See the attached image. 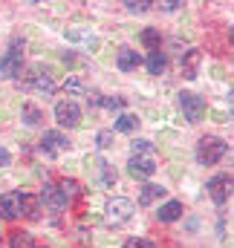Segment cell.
Segmentation results:
<instances>
[{"mask_svg":"<svg viewBox=\"0 0 234 248\" xmlns=\"http://www.w3.org/2000/svg\"><path fill=\"white\" fill-rule=\"evenodd\" d=\"M156 168H159V153H156V147H153L148 139H136V141L130 144V165H127L130 176L148 179V176L156 173Z\"/></svg>","mask_w":234,"mask_h":248,"instance_id":"1","label":"cell"},{"mask_svg":"<svg viewBox=\"0 0 234 248\" xmlns=\"http://www.w3.org/2000/svg\"><path fill=\"white\" fill-rule=\"evenodd\" d=\"M229 153V141L217 139V136H202L197 144V159L200 165H217L223 156Z\"/></svg>","mask_w":234,"mask_h":248,"instance_id":"2","label":"cell"},{"mask_svg":"<svg viewBox=\"0 0 234 248\" xmlns=\"http://www.w3.org/2000/svg\"><path fill=\"white\" fill-rule=\"evenodd\" d=\"M133 202L127 199V196H113L110 202H107V208H104V219L110 222V225H121V222H127L130 217H133Z\"/></svg>","mask_w":234,"mask_h":248,"instance_id":"3","label":"cell"},{"mask_svg":"<svg viewBox=\"0 0 234 248\" xmlns=\"http://www.w3.org/2000/svg\"><path fill=\"white\" fill-rule=\"evenodd\" d=\"M179 110H182L185 122L197 124V122H202V116H205V101L197 93H179Z\"/></svg>","mask_w":234,"mask_h":248,"instance_id":"4","label":"cell"},{"mask_svg":"<svg viewBox=\"0 0 234 248\" xmlns=\"http://www.w3.org/2000/svg\"><path fill=\"white\" fill-rule=\"evenodd\" d=\"M20 46H23V41H20V44L15 41V44L9 46V52L0 58V81L15 78V75L23 69V49H20Z\"/></svg>","mask_w":234,"mask_h":248,"instance_id":"5","label":"cell"},{"mask_svg":"<svg viewBox=\"0 0 234 248\" xmlns=\"http://www.w3.org/2000/svg\"><path fill=\"white\" fill-rule=\"evenodd\" d=\"M0 217L9 219V222L23 217V193L20 190H9V193L0 196Z\"/></svg>","mask_w":234,"mask_h":248,"instance_id":"6","label":"cell"},{"mask_svg":"<svg viewBox=\"0 0 234 248\" xmlns=\"http://www.w3.org/2000/svg\"><path fill=\"white\" fill-rule=\"evenodd\" d=\"M55 122H58L61 127H78V122H81V107H78L72 98L58 101V104H55Z\"/></svg>","mask_w":234,"mask_h":248,"instance_id":"7","label":"cell"},{"mask_svg":"<svg viewBox=\"0 0 234 248\" xmlns=\"http://www.w3.org/2000/svg\"><path fill=\"white\" fill-rule=\"evenodd\" d=\"M208 196L217 202V205H226L229 196H232V173H220L214 179H208Z\"/></svg>","mask_w":234,"mask_h":248,"instance_id":"8","label":"cell"},{"mask_svg":"<svg viewBox=\"0 0 234 248\" xmlns=\"http://www.w3.org/2000/svg\"><path fill=\"white\" fill-rule=\"evenodd\" d=\"M29 84H32V90H35V93H41L44 98H50V95L55 93V81H52V75H50L47 69H41V66H35V69H32Z\"/></svg>","mask_w":234,"mask_h":248,"instance_id":"9","label":"cell"},{"mask_svg":"<svg viewBox=\"0 0 234 248\" xmlns=\"http://www.w3.org/2000/svg\"><path fill=\"white\" fill-rule=\"evenodd\" d=\"M41 150L44 153H61V150H69V139L64 136V133H58V130H47L44 133V139H41Z\"/></svg>","mask_w":234,"mask_h":248,"instance_id":"10","label":"cell"},{"mask_svg":"<svg viewBox=\"0 0 234 248\" xmlns=\"http://www.w3.org/2000/svg\"><path fill=\"white\" fill-rule=\"evenodd\" d=\"M38 199H41V205H47L50 211H64V208H67V199L61 196V190L55 185H44V190L38 193Z\"/></svg>","mask_w":234,"mask_h":248,"instance_id":"11","label":"cell"},{"mask_svg":"<svg viewBox=\"0 0 234 248\" xmlns=\"http://www.w3.org/2000/svg\"><path fill=\"white\" fill-rule=\"evenodd\" d=\"M139 63H142V55H139L136 49H130V46H121L116 52V66L121 72H133Z\"/></svg>","mask_w":234,"mask_h":248,"instance_id":"12","label":"cell"},{"mask_svg":"<svg viewBox=\"0 0 234 248\" xmlns=\"http://www.w3.org/2000/svg\"><path fill=\"white\" fill-rule=\"evenodd\" d=\"M182 202L179 199H168L165 205H159V211H156V217H159V222H176V219H182Z\"/></svg>","mask_w":234,"mask_h":248,"instance_id":"13","label":"cell"},{"mask_svg":"<svg viewBox=\"0 0 234 248\" xmlns=\"http://www.w3.org/2000/svg\"><path fill=\"white\" fill-rule=\"evenodd\" d=\"M200 61H202V52H200V49H188L185 58H182V75L194 81L197 72H200Z\"/></svg>","mask_w":234,"mask_h":248,"instance_id":"14","label":"cell"},{"mask_svg":"<svg viewBox=\"0 0 234 248\" xmlns=\"http://www.w3.org/2000/svg\"><path fill=\"white\" fill-rule=\"evenodd\" d=\"M165 66H168V58L162 55V49H156V52H150V55L145 58V69H148L150 75H162Z\"/></svg>","mask_w":234,"mask_h":248,"instance_id":"15","label":"cell"},{"mask_svg":"<svg viewBox=\"0 0 234 248\" xmlns=\"http://www.w3.org/2000/svg\"><path fill=\"white\" fill-rule=\"evenodd\" d=\"M159 196H165V187L162 185H145L139 190V205H153Z\"/></svg>","mask_w":234,"mask_h":248,"instance_id":"16","label":"cell"},{"mask_svg":"<svg viewBox=\"0 0 234 248\" xmlns=\"http://www.w3.org/2000/svg\"><path fill=\"white\" fill-rule=\"evenodd\" d=\"M9 248H35V240H32V234L29 231H12L9 234Z\"/></svg>","mask_w":234,"mask_h":248,"instance_id":"17","label":"cell"},{"mask_svg":"<svg viewBox=\"0 0 234 248\" xmlns=\"http://www.w3.org/2000/svg\"><path fill=\"white\" fill-rule=\"evenodd\" d=\"M23 217H29V219H41V199H38V196L23 193Z\"/></svg>","mask_w":234,"mask_h":248,"instance_id":"18","label":"cell"},{"mask_svg":"<svg viewBox=\"0 0 234 248\" xmlns=\"http://www.w3.org/2000/svg\"><path fill=\"white\" fill-rule=\"evenodd\" d=\"M139 127V116L136 113H121L116 119V133H133Z\"/></svg>","mask_w":234,"mask_h":248,"instance_id":"19","label":"cell"},{"mask_svg":"<svg viewBox=\"0 0 234 248\" xmlns=\"http://www.w3.org/2000/svg\"><path fill=\"white\" fill-rule=\"evenodd\" d=\"M20 119H23V124H29V127H35V124H41V119H44V113L35 107V104H23L20 107Z\"/></svg>","mask_w":234,"mask_h":248,"instance_id":"20","label":"cell"},{"mask_svg":"<svg viewBox=\"0 0 234 248\" xmlns=\"http://www.w3.org/2000/svg\"><path fill=\"white\" fill-rule=\"evenodd\" d=\"M61 190V196H64V199H67V202H69V199H75V196H78V193H81V185H78V182H75V179H61L58 185H55Z\"/></svg>","mask_w":234,"mask_h":248,"instance_id":"21","label":"cell"},{"mask_svg":"<svg viewBox=\"0 0 234 248\" xmlns=\"http://www.w3.org/2000/svg\"><path fill=\"white\" fill-rule=\"evenodd\" d=\"M139 41H142L150 52H156V49H159V44H162V38H159V32H156V29H142V32H139Z\"/></svg>","mask_w":234,"mask_h":248,"instance_id":"22","label":"cell"},{"mask_svg":"<svg viewBox=\"0 0 234 248\" xmlns=\"http://www.w3.org/2000/svg\"><path fill=\"white\" fill-rule=\"evenodd\" d=\"M99 170H101V185H104V187L116 185V168H113L110 162H104V159H101V162H99Z\"/></svg>","mask_w":234,"mask_h":248,"instance_id":"23","label":"cell"},{"mask_svg":"<svg viewBox=\"0 0 234 248\" xmlns=\"http://www.w3.org/2000/svg\"><path fill=\"white\" fill-rule=\"evenodd\" d=\"M64 35H67V41H84V44H90V46H99V41H96L93 35L81 32V29H67Z\"/></svg>","mask_w":234,"mask_h":248,"instance_id":"24","label":"cell"},{"mask_svg":"<svg viewBox=\"0 0 234 248\" xmlns=\"http://www.w3.org/2000/svg\"><path fill=\"white\" fill-rule=\"evenodd\" d=\"M64 90H67L69 95H84V93H87V84H84L81 78H67Z\"/></svg>","mask_w":234,"mask_h":248,"instance_id":"25","label":"cell"},{"mask_svg":"<svg viewBox=\"0 0 234 248\" xmlns=\"http://www.w3.org/2000/svg\"><path fill=\"white\" fill-rule=\"evenodd\" d=\"M96 144H99L101 150H107V147L113 144V130H99V136H96Z\"/></svg>","mask_w":234,"mask_h":248,"instance_id":"26","label":"cell"},{"mask_svg":"<svg viewBox=\"0 0 234 248\" xmlns=\"http://www.w3.org/2000/svg\"><path fill=\"white\" fill-rule=\"evenodd\" d=\"M121 104H124V101H121L118 95H107V98H101V107H104V110H121Z\"/></svg>","mask_w":234,"mask_h":248,"instance_id":"27","label":"cell"},{"mask_svg":"<svg viewBox=\"0 0 234 248\" xmlns=\"http://www.w3.org/2000/svg\"><path fill=\"white\" fill-rule=\"evenodd\" d=\"M127 9H130V12H148L150 3H148V0H139V3H136V0H127Z\"/></svg>","mask_w":234,"mask_h":248,"instance_id":"28","label":"cell"},{"mask_svg":"<svg viewBox=\"0 0 234 248\" xmlns=\"http://www.w3.org/2000/svg\"><path fill=\"white\" fill-rule=\"evenodd\" d=\"M121 248H153V246H150L148 240H136V237H133V240H127Z\"/></svg>","mask_w":234,"mask_h":248,"instance_id":"29","label":"cell"},{"mask_svg":"<svg viewBox=\"0 0 234 248\" xmlns=\"http://www.w3.org/2000/svg\"><path fill=\"white\" fill-rule=\"evenodd\" d=\"M159 9L162 12H176V9H182V3L179 0H165V3H159Z\"/></svg>","mask_w":234,"mask_h":248,"instance_id":"30","label":"cell"},{"mask_svg":"<svg viewBox=\"0 0 234 248\" xmlns=\"http://www.w3.org/2000/svg\"><path fill=\"white\" fill-rule=\"evenodd\" d=\"M9 162H12V153H9L6 147H0V168H6Z\"/></svg>","mask_w":234,"mask_h":248,"instance_id":"31","label":"cell"},{"mask_svg":"<svg viewBox=\"0 0 234 248\" xmlns=\"http://www.w3.org/2000/svg\"><path fill=\"white\" fill-rule=\"evenodd\" d=\"M35 248H47V246H35Z\"/></svg>","mask_w":234,"mask_h":248,"instance_id":"32","label":"cell"}]
</instances>
